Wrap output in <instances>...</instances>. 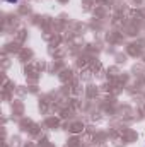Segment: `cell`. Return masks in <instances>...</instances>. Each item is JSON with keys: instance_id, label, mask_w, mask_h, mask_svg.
<instances>
[{"instance_id": "1", "label": "cell", "mask_w": 145, "mask_h": 147, "mask_svg": "<svg viewBox=\"0 0 145 147\" xmlns=\"http://www.w3.org/2000/svg\"><path fill=\"white\" fill-rule=\"evenodd\" d=\"M7 2H12V3H15V2H17V0H7Z\"/></svg>"}]
</instances>
